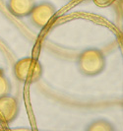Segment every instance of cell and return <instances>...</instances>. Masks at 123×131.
I'll list each match as a JSON object with an SVG mask.
<instances>
[{
  "label": "cell",
  "mask_w": 123,
  "mask_h": 131,
  "mask_svg": "<svg viewBox=\"0 0 123 131\" xmlns=\"http://www.w3.org/2000/svg\"><path fill=\"white\" fill-rule=\"evenodd\" d=\"M56 13V8L50 2H41L36 4L29 15L32 23L39 29H43L50 22Z\"/></svg>",
  "instance_id": "obj_3"
},
{
  "label": "cell",
  "mask_w": 123,
  "mask_h": 131,
  "mask_svg": "<svg viewBox=\"0 0 123 131\" xmlns=\"http://www.w3.org/2000/svg\"><path fill=\"white\" fill-rule=\"evenodd\" d=\"M14 74L20 82L33 84L42 76V65L33 57H23L16 61Z\"/></svg>",
  "instance_id": "obj_2"
},
{
  "label": "cell",
  "mask_w": 123,
  "mask_h": 131,
  "mask_svg": "<svg viewBox=\"0 0 123 131\" xmlns=\"http://www.w3.org/2000/svg\"><path fill=\"white\" fill-rule=\"evenodd\" d=\"M20 108L17 99L11 95H5L0 97V121L3 123H10L14 121L18 114Z\"/></svg>",
  "instance_id": "obj_4"
},
{
  "label": "cell",
  "mask_w": 123,
  "mask_h": 131,
  "mask_svg": "<svg viewBox=\"0 0 123 131\" xmlns=\"http://www.w3.org/2000/svg\"><path fill=\"white\" fill-rule=\"evenodd\" d=\"M88 131H113L114 128L109 121L105 119H97L93 121L87 128Z\"/></svg>",
  "instance_id": "obj_6"
},
{
  "label": "cell",
  "mask_w": 123,
  "mask_h": 131,
  "mask_svg": "<svg viewBox=\"0 0 123 131\" xmlns=\"http://www.w3.org/2000/svg\"><path fill=\"white\" fill-rule=\"evenodd\" d=\"M36 0H8V10L16 17H26L32 12Z\"/></svg>",
  "instance_id": "obj_5"
},
{
  "label": "cell",
  "mask_w": 123,
  "mask_h": 131,
  "mask_svg": "<svg viewBox=\"0 0 123 131\" xmlns=\"http://www.w3.org/2000/svg\"><path fill=\"white\" fill-rule=\"evenodd\" d=\"M79 70L86 76H96L105 68L104 52L97 48H88L80 53L78 57Z\"/></svg>",
  "instance_id": "obj_1"
},
{
  "label": "cell",
  "mask_w": 123,
  "mask_h": 131,
  "mask_svg": "<svg viewBox=\"0 0 123 131\" xmlns=\"http://www.w3.org/2000/svg\"><path fill=\"white\" fill-rule=\"evenodd\" d=\"M116 0H93L95 5H97L99 8H106L111 6Z\"/></svg>",
  "instance_id": "obj_8"
},
{
  "label": "cell",
  "mask_w": 123,
  "mask_h": 131,
  "mask_svg": "<svg viewBox=\"0 0 123 131\" xmlns=\"http://www.w3.org/2000/svg\"><path fill=\"white\" fill-rule=\"evenodd\" d=\"M11 91V86L9 80L4 75V73L0 70V97L8 95Z\"/></svg>",
  "instance_id": "obj_7"
}]
</instances>
